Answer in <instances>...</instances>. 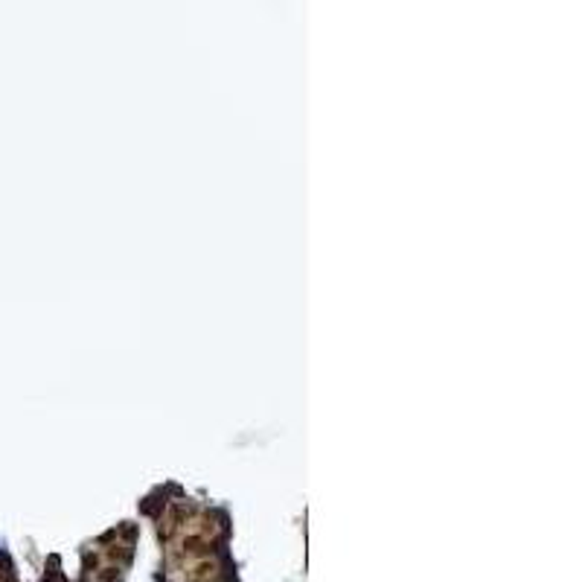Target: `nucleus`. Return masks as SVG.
<instances>
[]
</instances>
